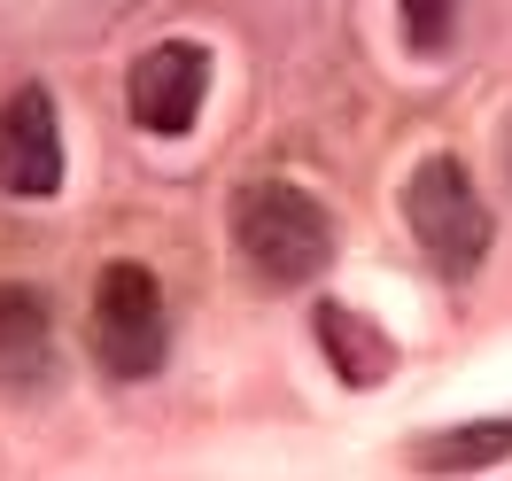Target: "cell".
<instances>
[{
	"mask_svg": "<svg viewBox=\"0 0 512 481\" xmlns=\"http://www.w3.org/2000/svg\"><path fill=\"white\" fill-rule=\"evenodd\" d=\"M233 241H241V257H249L272 288H295V280L326 272V257H334L326 210L303 187H288V179L241 187V202H233Z\"/></svg>",
	"mask_w": 512,
	"mask_h": 481,
	"instance_id": "1",
	"label": "cell"
},
{
	"mask_svg": "<svg viewBox=\"0 0 512 481\" xmlns=\"http://www.w3.org/2000/svg\"><path fill=\"white\" fill-rule=\"evenodd\" d=\"M404 225L450 280H474L481 257H489V202H481L474 171L458 156H427L404 179Z\"/></svg>",
	"mask_w": 512,
	"mask_h": 481,
	"instance_id": "2",
	"label": "cell"
},
{
	"mask_svg": "<svg viewBox=\"0 0 512 481\" xmlns=\"http://www.w3.org/2000/svg\"><path fill=\"white\" fill-rule=\"evenodd\" d=\"M171 350V326H163V295L148 264H101V288H94V357L117 373V381H148Z\"/></svg>",
	"mask_w": 512,
	"mask_h": 481,
	"instance_id": "3",
	"label": "cell"
},
{
	"mask_svg": "<svg viewBox=\"0 0 512 481\" xmlns=\"http://www.w3.org/2000/svg\"><path fill=\"white\" fill-rule=\"evenodd\" d=\"M202 101H210V55H202L194 39H163V47H148V55L132 63V78H125L132 125L156 132V140H179V132H194Z\"/></svg>",
	"mask_w": 512,
	"mask_h": 481,
	"instance_id": "4",
	"label": "cell"
},
{
	"mask_svg": "<svg viewBox=\"0 0 512 481\" xmlns=\"http://www.w3.org/2000/svg\"><path fill=\"white\" fill-rule=\"evenodd\" d=\"M0 187L16 202H47L63 187V109L47 86H16L0 101Z\"/></svg>",
	"mask_w": 512,
	"mask_h": 481,
	"instance_id": "5",
	"label": "cell"
},
{
	"mask_svg": "<svg viewBox=\"0 0 512 481\" xmlns=\"http://www.w3.org/2000/svg\"><path fill=\"white\" fill-rule=\"evenodd\" d=\"M47 326H55V319H47V295L0 280V373H8L16 388L47 381V357H55Z\"/></svg>",
	"mask_w": 512,
	"mask_h": 481,
	"instance_id": "6",
	"label": "cell"
},
{
	"mask_svg": "<svg viewBox=\"0 0 512 481\" xmlns=\"http://www.w3.org/2000/svg\"><path fill=\"white\" fill-rule=\"evenodd\" d=\"M311 326H319V350H326V365H334V373H342L350 388H373V381H388L396 350H388L381 334H373V319H357L350 303H319V311H311Z\"/></svg>",
	"mask_w": 512,
	"mask_h": 481,
	"instance_id": "7",
	"label": "cell"
},
{
	"mask_svg": "<svg viewBox=\"0 0 512 481\" xmlns=\"http://www.w3.org/2000/svg\"><path fill=\"white\" fill-rule=\"evenodd\" d=\"M512 458V419H481V427H450L427 443V466L435 474H466V466H497Z\"/></svg>",
	"mask_w": 512,
	"mask_h": 481,
	"instance_id": "8",
	"label": "cell"
},
{
	"mask_svg": "<svg viewBox=\"0 0 512 481\" xmlns=\"http://www.w3.org/2000/svg\"><path fill=\"white\" fill-rule=\"evenodd\" d=\"M396 16H404V47L412 55H443L450 24H458V0H396Z\"/></svg>",
	"mask_w": 512,
	"mask_h": 481,
	"instance_id": "9",
	"label": "cell"
},
{
	"mask_svg": "<svg viewBox=\"0 0 512 481\" xmlns=\"http://www.w3.org/2000/svg\"><path fill=\"white\" fill-rule=\"evenodd\" d=\"M505 156H512V148H505Z\"/></svg>",
	"mask_w": 512,
	"mask_h": 481,
	"instance_id": "10",
	"label": "cell"
}]
</instances>
